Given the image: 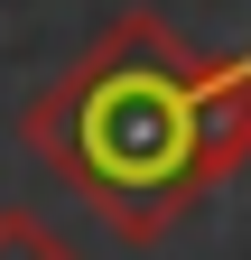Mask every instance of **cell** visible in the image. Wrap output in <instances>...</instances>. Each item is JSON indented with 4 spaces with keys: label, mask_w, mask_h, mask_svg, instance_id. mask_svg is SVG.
<instances>
[{
    "label": "cell",
    "mask_w": 251,
    "mask_h": 260,
    "mask_svg": "<svg viewBox=\"0 0 251 260\" xmlns=\"http://www.w3.org/2000/svg\"><path fill=\"white\" fill-rule=\"evenodd\" d=\"M0 260H84L56 223H38V214H19V205H0Z\"/></svg>",
    "instance_id": "2"
},
{
    "label": "cell",
    "mask_w": 251,
    "mask_h": 260,
    "mask_svg": "<svg viewBox=\"0 0 251 260\" xmlns=\"http://www.w3.org/2000/svg\"><path fill=\"white\" fill-rule=\"evenodd\" d=\"M19 130L121 242L149 251L186 205L251 168V47L205 56L159 10H121L19 112Z\"/></svg>",
    "instance_id": "1"
}]
</instances>
